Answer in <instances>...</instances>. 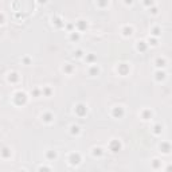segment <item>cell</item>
I'll return each mask as SVG.
<instances>
[{"mask_svg": "<svg viewBox=\"0 0 172 172\" xmlns=\"http://www.w3.org/2000/svg\"><path fill=\"white\" fill-rule=\"evenodd\" d=\"M12 100H14V102H15V105L23 106V105H26V102H27L28 97H27V94L24 93V91H22V90H18V91H15V93H14V96H12Z\"/></svg>", "mask_w": 172, "mask_h": 172, "instance_id": "1", "label": "cell"}, {"mask_svg": "<svg viewBox=\"0 0 172 172\" xmlns=\"http://www.w3.org/2000/svg\"><path fill=\"white\" fill-rule=\"evenodd\" d=\"M67 161H69V164L71 167H77V165L81 164V161H82V157H81V153L78 152H71L67 157Z\"/></svg>", "mask_w": 172, "mask_h": 172, "instance_id": "2", "label": "cell"}, {"mask_svg": "<svg viewBox=\"0 0 172 172\" xmlns=\"http://www.w3.org/2000/svg\"><path fill=\"white\" fill-rule=\"evenodd\" d=\"M112 116L114 118H122L125 116V108L122 105H116L112 108Z\"/></svg>", "mask_w": 172, "mask_h": 172, "instance_id": "3", "label": "cell"}, {"mask_svg": "<svg viewBox=\"0 0 172 172\" xmlns=\"http://www.w3.org/2000/svg\"><path fill=\"white\" fill-rule=\"evenodd\" d=\"M74 113L77 114V116H79V117H83V116H86V113H87V105H86V104H83V102H79V104H77V105L74 106Z\"/></svg>", "mask_w": 172, "mask_h": 172, "instance_id": "4", "label": "cell"}, {"mask_svg": "<svg viewBox=\"0 0 172 172\" xmlns=\"http://www.w3.org/2000/svg\"><path fill=\"white\" fill-rule=\"evenodd\" d=\"M121 148H122V144H121V141H120V140L113 139V140L109 143V149L113 153H117L118 151H121Z\"/></svg>", "mask_w": 172, "mask_h": 172, "instance_id": "5", "label": "cell"}, {"mask_svg": "<svg viewBox=\"0 0 172 172\" xmlns=\"http://www.w3.org/2000/svg\"><path fill=\"white\" fill-rule=\"evenodd\" d=\"M100 73H101V67L98 65H96V63H91L89 66V69H87V74L90 77H97V75H100Z\"/></svg>", "mask_w": 172, "mask_h": 172, "instance_id": "6", "label": "cell"}, {"mask_svg": "<svg viewBox=\"0 0 172 172\" xmlns=\"http://www.w3.org/2000/svg\"><path fill=\"white\" fill-rule=\"evenodd\" d=\"M74 27H75V30H77V31L82 32V31H85L86 28H87V22H86V20H83V19H78L74 23Z\"/></svg>", "mask_w": 172, "mask_h": 172, "instance_id": "7", "label": "cell"}, {"mask_svg": "<svg viewBox=\"0 0 172 172\" xmlns=\"http://www.w3.org/2000/svg\"><path fill=\"white\" fill-rule=\"evenodd\" d=\"M90 153H91V156H93L94 159H100V157L104 156L105 151H104V148H101V147H93Z\"/></svg>", "mask_w": 172, "mask_h": 172, "instance_id": "8", "label": "cell"}, {"mask_svg": "<svg viewBox=\"0 0 172 172\" xmlns=\"http://www.w3.org/2000/svg\"><path fill=\"white\" fill-rule=\"evenodd\" d=\"M19 74H18V71H10L7 74V81L10 83H16V82H19Z\"/></svg>", "mask_w": 172, "mask_h": 172, "instance_id": "9", "label": "cell"}, {"mask_svg": "<svg viewBox=\"0 0 172 172\" xmlns=\"http://www.w3.org/2000/svg\"><path fill=\"white\" fill-rule=\"evenodd\" d=\"M40 118H42V121L44 124H51V122L54 121V114L51 113V112H43Z\"/></svg>", "mask_w": 172, "mask_h": 172, "instance_id": "10", "label": "cell"}, {"mask_svg": "<svg viewBox=\"0 0 172 172\" xmlns=\"http://www.w3.org/2000/svg\"><path fill=\"white\" fill-rule=\"evenodd\" d=\"M159 149L164 155H168L171 152V144H169V141H161L160 144H159Z\"/></svg>", "mask_w": 172, "mask_h": 172, "instance_id": "11", "label": "cell"}, {"mask_svg": "<svg viewBox=\"0 0 172 172\" xmlns=\"http://www.w3.org/2000/svg\"><path fill=\"white\" fill-rule=\"evenodd\" d=\"M155 81L156 82H163V81H165V78H167V73H165L164 70H161V69H159V70L155 73Z\"/></svg>", "mask_w": 172, "mask_h": 172, "instance_id": "12", "label": "cell"}, {"mask_svg": "<svg viewBox=\"0 0 172 172\" xmlns=\"http://www.w3.org/2000/svg\"><path fill=\"white\" fill-rule=\"evenodd\" d=\"M44 156H46V159L48 161H54L58 159V152L54 151V149H47L46 153H44Z\"/></svg>", "mask_w": 172, "mask_h": 172, "instance_id": "13", "label": "cell"}, {"mask_svg": "<svg viewBox=\"0 0 172 172\" xmlns=\"http://www.w3.org/2000/svg\"><path fill=\"white\" fill-rule=\"evenodd\" d=\"M121 32H122V35L125 36V38L132 36L133 35V26L132 24H126V26H124V27L121 28Z\"/></svg>", "mask_w": 172, "mask_h": 172, "instance_id": "14", "label": "cell"}, {"mask_svg": "<svg viewBox=\"0 0 172 172\" xmlns=\"http://www.w3.org/2000/svg\"><path fill=\"white\" fill-rule=\"evenodd\" d=\"M155 66L157 67V69H164L165 66H167V59L164 58V57H159V58L155 59Z\"/></svg>", "mask_w": 172, "mask_h": 172, "instance_id": "15", "label": "cell"}, {"mask_svg": "<svg viewBox=\"0 0 172 172\" xmlns=\"http://www.w3.org/2000/svg\"><path fill=\"white\" fill-rule=\"evenodd\" d=\"M153 117V113L151 109H143L141 112V118L144 120V121H149V120H152Z\"/></svg>", "mask_w": 172, "mask_h": 172, "instance_id": "16", "label": "cell"}, {"mask_svg": "<svg viewBox=\"0 0 172 172\" xmlns=\"http://www.w3.org/2000/svg\"><path fill=\"white\" fill-rule=\"evenodd\" d=\"M0 156L3 157V159H10V157L12 156L11 148H8V147H3V148L0 149Z\"/></svg>", "mask_w": 172, "mask_h": 172, "instance_id": "17", "label": "cell"}, {"mask_svg": "<svg viewBox=\"0 0 172 172\" xmlns=\"http://www.w3.org/2000/svg\"><path fill=\"white\" fill-rule=\"evenodd\" d=\"M147 48H148V43L145 42V40H139V42H136V50L137 51L144 53V51H147Z\"/></svg>", "mask_w": 172, "mask_h": 172, "instance_id": "18", "label": "cell"}, {"mask_svg": "<svg viewBox=\"0 0 172 172\" xmlns=\"http://www.w3.org/2000/svg\"><path fill=\"white\" fill-rule=\"evenodd\" d=\"M117 71L121 75H126L129 73V66L126 65V63H120V65L117 66Z\"/></svg>", "mask_w": 172, "mask_h": 172, "instance_id": "19", "label": "cell"}, {"mask_svg": "<svg viewBox=\"0 0 172 172\" xmlns=\"http://www.w3.org/2000/svg\"><path fill=\"white\" fill-rule=\"evenodd\" d=\"M70 133L73 136H79V134H81V126L77 125V124L70 125Z\"/></svg>", "mask_w": 172, "mask_h": 172, "instance_id": "20", "label": "cell"}, {"mask_svg": "<svg viewBox=\"0 0 172 172\" xmlns=\"http://www.w3.org/2000/svg\"><path fill=\"white\" fill-rule=\"evenodd\" d=\"M85 57V61L89 65H91V63H94L96 61H97V57H96V54L94 53H89V54H86V55H83Z\"/></svg>", "mask_w": 172, "mask_h": 172, "instance_id": "21", "label": "cell"}, {"mask_svg": "<svg viewBox=\"0 0 172 172\" xmlns=\"http://www.w3.org/2000/svg\"><path fill=\"white\" fill-rule=\"evenodd\" d=\"M70 40H73V42H78L79 38H81V32L77 31V30H73V31H70Z\"/></svg>", "mask_w": 172, "mask_h": 172, "instance_id": "22", "label": "cell"}, {"mask_svg": "<svg viewBox=\"0 0 172 172\" xmlns=\"http://www.w3.org/2000/svg\"><path fill=\"white\" fill-rule=\"evenodd\" d=\"M62 71L65 73V74H73V71H74V66L73 65H70V63H65V66L62 67Z\"/></svg>", "mask_w": 172, "mask_h": 172, "instance_id": "23", "label": "cell"}, {"mask_svg": "<svg viewBox=\"0 0 172 172\" xmlns=\"http://www.w3.org/2000/svg\"><path fill=\"white\" fill-rule=\"evenodd\" d=\"M161 35V28L159 27V26H155V27H152V30H151V36H155V38H157V36Z\"/></svg>", "mask_w": 172, "mask_h": 172, "instance_id": "24", "label": "cell"}, {"mask_svg": "<svg viewBox=\"0 0 172 172\" xmlns=\"http://www.w3.org/2000/svg\"><path fill=\"white\" fill-rule=\"evenodd\" d=\"M161 165H163V163H161L159 159H153L152 160V168L153 169H161Z\"/></svg>", "mask_w": 172, "mask_h": 172, "instance_id": "25", "label": "cell"}, {"mask_svg": "<svg viewBox=\"0 0 172 172\" xmlns=\"http://www.w3.org/2000/svg\"><path fill=\"white\" fill-rule=\"evenodd\" d=\"M152 132H153V134H156V136H159V134H161V132H163V126H161L160 124H156V125L153 126Z\"/></svg>", "mask_w": 172, "mask_h": 172, "instance_id": "26", "label": "cell"}, {"mask_svg": "<svg viewBox=\"0 0 172 172\" xmlns=\"http://www.w3.org/2000/svg\"><path fill=\"white\" fill-rule=\"evenodd\" d=\"M96 4L100 8H106L109 5V0H96Z\"/></svg>", "mask_w": 172, "mask_h": 172, "instance_id": "27", "label": "cell"}, {"mask_svg": "<svg viewBox=\"0 0 172 172\" xmlns=\"http://www.w3.org/2000/svg\"><path fill=\"white\" fill-rule=\"evenodd\" d=\"M42 94L43 96H46V97H50L51 94H53V89H51L50 86H44L42 89Z\"/></svg>", "mask_w": 172, "mask_h": 172, "instance_id": "28", "label": "cell"}, {"mask_svg": "<svg viewBox=\"0 0 172 172\" xmlns=\"http://www.w3.org/2000/svg\"><path fill=\"white\" fill-rule=\"evenodd\" d=\"M147 43H148V46H157L159 40H157V38H155V36H149Z\"/></svg>", "mask_w": 172, "mask_h": 172, "instance_id": "29", "label": "cell"}, {"mask_svg": "<svg viewBox=\"0 0 172 172\" xmlns=\"http://www.w3.org/2000/svg\"><path fill=\"white\" fill-rule=\"evenodd\" d=\"M51 20H53V24L55 23V26H58V27H62V26H65V23H63V22L59 19V18H57V16H55V18H51Z\"/></svg>", "mask_w": 172, "mask_h": 172, "instance_id": "30", "label": "cell"}, {"mask_svg": "<svg viewBox=\"0 0 172 172\" xmlns=\"http://www.w3.org/2000/svg\"><path fill=\"white\" fill-rule=\"evenodd\" d=\"M40 94H42V89H39V87H35L34 90H31V96H32V97H39Z\"/></svg>", "mask_w": 172, "mask_h": 172, "instance_id": "31", "label": "cell"}, {"mask_svg": "<svg viewBox=\"0 0 172 172\" xmlns=\"http://www.w3.org/2000/svg\"><path fill=\"white\" fill-rule=\"evenodd\" d=\"M83 55H85V53H83V50H81V48H78V50L74 51V57H75V58H83Z\"/></svg>", "mask_w": 172, "mask_h": 172, "instance_id": "32", "label": "cell"}, {"mask_svg": "<svg viewBox=\"0 0 172 172\" xmlns=\"http://www.w3.org/2000/svg\"><path fill=\"white\" fill-rule=\"evenodd\" d=\"M143 4L147 8H149V7H152V5H155V0H143Z\"/></svg>", "mask_w": 172, "mask_h": 172, "instance_id": "33", "label": "cell"}, {"mask_svg": "<svg viewBox=\"0 0 172 172\" xmlns=\"http://www.w3.org/2000/svg\"><path fill=\"white\" fill-rule=\"evenodd\" d=\"M22 62H23L26 66H28V65H31L32 63V59L30 58V57H23V58H22Z\"/></svg>", "mask_w": 172, "mask_h": 172, "instance_id": "34", "label": "cell"}, {"mask_svg": "<svg viewBox=\"0 0 172 172\" xmlns=\"http://www.w3.org/2000/svg\"><path fill=\"white\" fill-rule=\"evenodd\" d=\"M149 12L152 14V15H157V12H159V8L152 5V7H149Z\"/></svg>", "mask_w": 172, "mask_h": 172, "instance_id": "35", "label": "cell"}, {"mask_svg": "<svg viewBox=\"0 0 172 172\" xmlns=\"http://www.w3.org/2000/svg\"><path fill=\"white\" fill-rule=\"evenodd\" d=\"M4 22H5V15H4V12L0 11V26L4 24Z\"/></svg>", "mask_w": 172, "mask_h": 172, "instance_id": "36", "label": "cell"}, {"mask_svg": "<svg viewBox=\"0 0 172 172\" xmlns=\"http://www.w3.org/2000/svg\"><path fill=\"white\" fill-rule=\"evenodd\" d=\"M38 169H39V171H43V169H46V171H51L53 168H51V167H46V165H40Z\"/></svg>", "mask_w": 172, "mask_h": 172, "instance_id": "37", "label": "cell"}, {"mask_svg": "<svg viewBox=\"0 0 172 172\" xmlns=\"http://www.w3.org/2000/svg\"><path fill=\"white\" fill-rule=\"evenodd\" d=\"M122 1H124L125 5H132V4L134 3V0H122Z\"/></svg>", "mask_w": 172, "mask_h": 172, "instance_id": "38", "label": "cell"}, {"mask_svg": "<svg viewBox=\"0 0 172 172\" xmlns=\"http://www.w3.org/2000/svg\"><path fill=\"white\" fill-rule=\"evenodd\" d=\"M66 28L69 30V31H73V28H75V27H74V24L69 23V24H66Z\"/></svg>", "mask_w": 172, "mask_h": 172, "instance_id": "39", "label": "cell"}, {"mask_svg": "<svg viewBox=\"0 0 172 172\" xmlns=\"http://www.w3.org/2000/svg\"><path fill=\"white\" fill-rule=\"evenodd\" d=\"M38 1V4H46L47 3V0H36Z\"/></svg>", "mask_w": 172, "mask_h": 172, "instance_id": "40", "label": "cell"}]
</instances>
